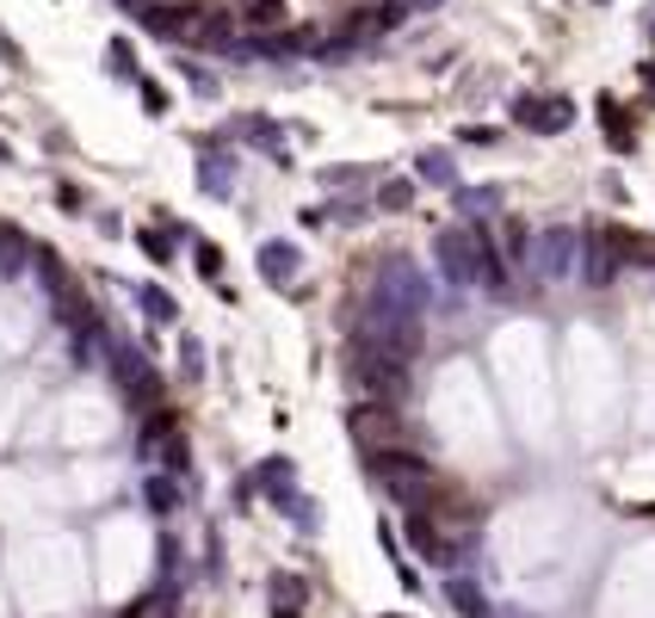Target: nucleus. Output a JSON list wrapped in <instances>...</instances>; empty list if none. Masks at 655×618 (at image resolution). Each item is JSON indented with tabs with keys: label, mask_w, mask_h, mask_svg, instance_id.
<instances>
[{
	"label": "nucleus",
	"mask_w": 655,
	"mask_h": 618,
	"mask_svg": "<svg viewBox=\"0 0 655 618\" xmlns=\"http://www.w3.org/2000/svg\"><path fill=\"white\" fill-rule=\"evenodd\" d=\"M576 272H581V230L576 223H551V230H539L532 279H539V285H576Z\"/></svg>",
	"instance_id": "3"
},
{
	"label": "nucleus",
	"mask_w": 655,
	"mask_h": 618,
	"mask_svg": "<svg viewBox=\"0 0 655 618\" xmlns=\"http://www.w3.org/2000/svg\"><path fill=\"white\" fill-rule=\"evenodd\" d=\"M7 242H13V223H0V248H7Z\"/></svg>",
	"instance_id": "34"
},
{
	"label": "nucleus",
	"mask_w": 655,
	"mask_h": 618,
	"mask_svg": "<svg viewBox=\"0 0 655 618\" xmlns=\"http://www.w3.org/2000/svg\"><path fill=\"white\" fill-rule=\"evenodd\" d=\"M106 347H112V334H106V322H99V316H87L81 329H69V359H75V366H99V359H106Z\"/></svg>",
	"instance_id": "14"
},
{
	"label": "nucleus",
	"mask_w": 655,
	"mask_h": 618,
	"mask_svg": "<svg viewBox=\"0 0 655 618\" xmlns=\"http://www.w3.org/2000/svg\"><path fill=\"white\" fill-rule=\"evenodd\" d=\"M415 186H440V193H458V161H452V149L415 154Z\"/></svg>",
	"instance_id": "15"
},
{
	"label": "nucleus",
	"mask_w": 655,
	"mask_h": 618,
	"mask_svg": "<svg viewBox=\"0 0 655 618\" xmlns=\"http://www.w3.org/2000/svg\"><path fill=\"white\" fill-rule=\"evenodd\" d=\"M7 161H13V149H7V143H0V168H7Z\"/></svg>",
	"instance_id": "35"
},
{
	"label": "nucleus",
	"mask_w": 655,
	"mask_h": 618,
	"mask_svg": "<svg viewBox=\"0 0 655 618\" xmlns=\"http://www.w3.org/2000/svg\"><path fill=\"white\" fill-rule=\"evenodd\" d=\"M650 38H655V25H650Z\"/></svg>",
	"instance_id": "38"
},
{
	"label": "nucleus",
	"mask_w": 655,
	"mask_h": 618,
	"mask_svg": "<svg viewBox=\"0 0 655 618\" xmlns=\"http://www.w3.org/2000/svg\"><path fill=\"white\" fill-rule=\"evenodd\" d=\"M143 507H149V514H161V520H168V514H180V477H168V470H149V477H143Z\"/></svg>",
	"instance_id": "16"
},
{
	"label": "nucleus",
	"mask_w": 655,
	"mask_h": 618,
	"mask_svg": "<svg viewBox=\"0 0 655 618\" xmlns=\"http://www.w3.org/2000/svg\"><path fill=\"white\" fill-rule=\"evenodd\" d=\"M433 7H440V0H408V13H433Z\"/></svg>",
	"instance_id": "32"
},
{
	"label": "nucleus",
	"mask_w": 655,
	"mask_h": 618,
	"mask_svg": "<svg viewBox=\"0 0 655 618\" xmlns=\"http://www.w3.org/2000/svg\"><path fill=\"white\" fill-rule=\"evenodd\" d=\"M136 248L149 254L155 267H174V254H180V235H174V230H161V223H149V230H136Z\"/></svg>",
	"instance_id": "20"
},
{
	"label": "nucleus",
	"mask_w": 655,
	"mask_h": 618,
	"mask_svg": "<svg viewBox=\"0 0 655 618\" xmlns=\"http://www.w3.org/2000/svg\"><path fill=\"white\" fill-rule=\"evenodd\" d=\"M514 124L532 136H563L569 124H576V99H563V94H526L514 99Z\"/></svg>",
	"instance_id": "6"
},
{
	"label": "nucleus",
	"mask_w": 655,
	"mask_h": 618,
	"mask_svg": "<svg viewBox=\"0 0 655 618\" xmlns=\"http://www.w3.org/2000/svg\"><path fill=\"white\" fill-rule=\"evenodd\" d=\"M415 193H421L415 180H378L371 205H378V211H408V205H415Z\"/></svg>",
	"instance_id": "22"
},
{
	"label": "nucleus",
	"mask_w": 655,
	"mask_h": 618,
	"mask_svg": "<svg viewBox=\"0 0 655 618\" xmlns=\"http://www.w3.org/2000/svg\"><path fill=\"white\" fill-rule=\"evenodd\" d=\"M272 618H304V613H272Z\"/></svg>",
	"instance_id": "37"
},
{
	"label": "nucleus",
	"mask_w": 655,
	"mask_h": 618,
	"mask_svg": "<svg viewBox=\"0 0 655 618\" xmlns=\"http://www.w3.org/2000/svg\"><path fill=\"white\" fill-rule=\"evenodd\" d=\"M408 544H415V557H427L433 569H452V532L440 520H427V514H408Z\"/></svg>",
	"instance_id": "12"
},
{
	"label": "nucleus",
	"mask_w": 655,
	"mask_h": 618,
	"mask_svg": "<svg viewBox=\"0 0 655 618\" xmlns=\"http://www.w3.org/2000/svg\"><path fill=\"white\" fill-rule=\"evenodd\" d=\"M180 75H186V87H193L198 99H217V75H211V69H198V62H180Z\"/></svg>",
	"instance_id": "28"
},
{
	"label": "nucleus",
	"mask_w": 655,
	"mask_h": 618,
	"mask_svg": "<svg viewBox=\"0 0 655 618\" xmlns=\"http://www.w3.org/2000/svg\"><path fill=\"white\" fill-rule=\"evenodd\" d=\"M136 304H143V316H149L155 329H180V304L161 285H136Z\"/></svg>",
	"instance_id": "18"
},
{
	"label": "nucleus",
	"mask_w": 655,
	"mask_h": 618,
	"mask_svg": "<svg viewBox=\"0 0 655 618\" xmlns=\"http://www.w3.org/2000/svg\"><path fill=\"white\" fill-rule=\"evenodd\" d=\"M57 205H62V211H69V217H81V211H87V193H81V186H69V180H62V186H57Z\"/></svg>",
	"instance_id": "30"
},
{
	"label": "nucleus",
	"mask_w": 655,
	"mask_h": 618,
	"mask_svg": "<svg viewBox=\"0 0 655 618\" xmlns=\"http://www.w3.org/2000/svg\"><path fill=\"white\" fill-rule=\"evenodd\" d=\"M186 44H193V50H217V57H230L235 44H242V25H235L230 13H217V7H198Z\"/></svg>",
	"instance_id": "8"
},
{
	"label": "nucleus",
	"mask_w": 655,
	"mask_h": 618,
	"mask_svg": "<svg viewBox=\"0 0 655 618\" xmlns=\"http://www.w3.org/2000/svg\"><path fill=\"white\" fill-rule=\"evenodd\" d=\"M223 136H235V143H248V149H260V154H272L279 168H285L291 154H285V131L272 124V118H260V112H242L235 124H223Z\"/></svg>",
	"instance_id": "9"
},
{
	"label": "nucleus",
	"mask_w": 655,
	"mask_h": 618,
	"mask_svg": "<svg viewBox=\"0 0 655 618\" xmlns=\"http://www.w3.org/2000/svg\"><path fill=\"white\" fill-rule=\"evenodd\" d=\"M242 25H254V32H279V25H285V0H248V7H242Z\"/></svg>",
	"instance_id": "24"
},
{
	"label": "nucleus",
	"mask_w": 655,
	"mask_h": 618,
	"mask_svg": "<svg viewBox=\"0 0 655 618\" xmlns=\"http://www.w3.org/2000/svg\"><path fill=\"white\" fill-rule=\"evenodd\" d=\"M495 618H532V613H495Z\"/></svg>",
	"instance_id": "36"
},
{
	"label": "nucleus",
	"mask_w": 655,
	"mask_h": 618,
	"mask_svg": "<svg viewBox=\"0 0 655 618\" xmlns=\"http://www.w3.org/2000/svg\"><path fill=\"white\" fill-rule=\"evenodd\" d=\"M124 7H131V20L143 32H155V38H168V44H186L193 13H198V7H168V0H124Z\"/></svg>",
	"instance_id": "7"
},
{
	"label": "nucleus",
	"mask_w": 655,
	"mask_h": 618,
	"mask_svg": "<svg viewBox=\"0 0 655 618\" xmlns=\"http://www.w3.org/2000/svg\"><path fill=\"white\" fill-rule=\"evenodd\" d=\"M106 62H112V75H118V81H143V75H136V57H131V44H124V38H112V50H106Z\"/></svg>",
	"instance_id": "27"
},
{
	"label": "nucleus",
	"mask_w": 655,
	"mask_h": 618,
	"mask_svg": "<svg viewBox=\"0 0 655 618\" xmlns=\"http://www.w3.org/2000/svg\"><path fill=\"white\" fill-rule=\"evenodd\" d=\"M174 359H180V378H205V341H198L193 329H180Z\"/></svg>",
	"instance_id": "23"
},
{
	"label": "nucleus",
	"mask_w": 655,
	"mask_h": 618,
	"mask_svg": "<svg viewBox=\"0 0 655 618\" xmlns=\"http://www.w3.org/2000/svg\"><path fill=\"white\" fill-rule=\"evenodd\" d=\"M643 87H650V94H655V62H643Z\"/></svg>",
	"instance_id": "33"
},
{
	"label": "nucleus",
	"mask_w": 655,
	"mask_h": 618,
	"mask_svg": "<svg viewBox=\"0 0 655 618\" xmlns=\"http://www.w3.org/2000/svg\"><path fill=\"white\" fill-rule=\"evenodd\" d=\"M390 618H396V613H390Z\"/></svg>",
	"instance_id": "39"
},
{
	"label": "nucleus",
	"mask_w": 655,
	"mask_h": 618,
	"mask_svg": "<svg viewBox=\"0 0 655 618\" xmlns=\"http://www.w3.org/2000/svg\"><path fill=\"white\" fill-rule=\"evenodd\" d=\"M502 205H507V186H495V180H482V186H458V193H452V211H458L464 223H489Z\"/></svg>",
	"instance_id": "13"
},
{
	"label": "nucleus",
	"mask_w": 655,
	"mask_h": 618,
	"mask_svg": "<svg viewBox=\"0 0 655 618\" xmlns=\"http://www.w3.org/2000/svg\"><path fill=\"white\" fill-rule=\"evenodd\" d=\"M235 186H242V168H235V154L198 149V193H205V198H235Z\"/></svg>",
	"instance_id": "10"
},
{
	"label": "nucleus",
	"mask_w": 655,
	"mask_h": 618,
	"mask_svg": "<svg viewBox=\"0 0 655 618\" xmlns=\"http://www.w3.org/2000/svg\"><path fill=\"white\" fill-rule=\"evenodd\" d=\"M272 613H297V606H304L309 600V581L304 576H291V569H272Z\"/></svg>",
	"instance_id": "19"
},
{
	"label": "nucleus",
	"mask_w": 655,
	"mask_h": 618,
	"mask_svg": "<svg viewBox=\"0 0 655 618\" xmlns=\"http://www.w3.org/2000/svg\"><path fill=\"white\" fill-rule=\"evenodd\" d=\"M254 267H260V279H267L272 291H291L297 285V272H304V254L291 248V242H260Z\"/></svg>",
	"instance_id": "11"
},
{
	"label": "nucleus",
	"mask_w": 655,
	"mask_h": 618,
	"mask_svg": "<svg viewBox=\"0 0 655 618\" xmlns=\"http://www.w3.org/2000/svg\"><path fill=\"white\" fill-rule=\"evenodd\" d=\"M445 600L458 606V618H495V606H489V594H482L470 576H452L445 581Z\"/></svg>",
	"instance_id": "17"
},
{
	"label": "nucleus",
	"mask_w": 655,
	"mask_h": 618,
	"mask_svg": "<svg viewBox=\"0 0 655 618\" xmlns=\"http://www.w3.org/2000/svg\"><path fill=\"white\" fill-rule=\"evenodd\" d=\"M322 186L328 193H353V186H366V168H322Z\"/></svg>",
	"instance_id": "26"
},
{
	"label": "nucleus",
	"mask_w": 655,
	"mask_h": 618,
	"mask_svg": "<svg viewBox=\"0 0 655 618\" xmlns=\"http://www.w3.org/2000/svg\"><path fill=\"white\" fill-rule=\"evenodd\" d=\"M433 260H440V279H445V285L507 297V279H514V267H507L502 242L482 230V223H445V230L433 235Z\"/></svg>",
	"instance_id": "1"
},
{
	"label": "nucleus",
	"mask_w": 655,
	"mask_h": 618,
	"mask_svg": "<svg viewBox=\"0 0 655 618\" xmlns=\"http://www.w3.org/2000/svg\"><path fill=\"white\" fill-rule=\"evenodd\" d=\"M371 211V198H328L322 217H334V223H359V217Z\"/></svg>",
	"instance_id": "25"
},
{
	"label": "nucleus",
	"mask_w": 655,
	"mask_h": 618,
	"mask_svg": "<svg viewBox=\"0 0 655 618\" xmlns=\"http://www.w3.org/2000/svg\"><path fill=\"white\" fill-rule=\"evenodd\" d=\"M136 94H143V106H149V112H168V87H155V81H136Z\"/></svg>",
	"instance_id": "31"
},
{
	"label": "nucleus",
	"mask_w": 655,
	"mask_h": 618,
	"mask_svg": "<svg viewBox=\"0 0 655 618\" xmlns=\"http://www.w3.org/2000/svg\"><path fill=\"white\" fill-rule=\"evenodd\" d=\"M618 272H625V248H618V230H581V285H618Z\"/></svg>",
	"instance_id": "5"
},
{
	"label": "nucleus",
	"mask_w": 655,
	"mask_h": 618,
	"mask_svg": "<svg viewBox=\"0 0 655 618\" xmlns=\"http://www.w3.org/2000/svg\"><path fill=\"white\" fill-rule=\"evenodd\" d=\"M193 267H198V279H205V285H223V248H217V242H205V235H193Z\"/></svg>",
	"instance_id": "21"
},
{
	"label": "nucleus",
	"mask_w": 655,
	"mask_h": 618,
	"mask_svg": "<svg viewBox=\"0 0 655 618\" xmlns=\"http://www.w3.org/2000/svg\"><path fill=\"white\" fill-rule=\"evenodd\" d=\"M124 618H174V594H149V600H136Z\"/></svg>",
	"instance_id": "29"
},
{
	"label": "nucleus",
	"mask_w": 655,
	"mask_h": 618,
	"mask_svg": "<svg viewBox=\"0 0 655 618\" xmlns=\"http://www.w3.org/2000/svg\"><path fill=\"white\" fill-rule=\"evenodd\" d=\"M136 458L168 464V470H186V427H180L174 408H155V415H143V427H136Z\"/></svg>",
	"instance_id": "4"
},
{
	"label": "nucleus",
	"mask_w": 655,
	"mask_h": 618,
	"mask_svg": "<svg viewBox=\"0 0 655 618\" xmlns=\"http://www.w3.org/2000/svg\"><path fill=\"white\" fill-rule=\"evenodd\" d=\"M366 477L378 483V495H390L396 507H415V502H427V489H433V458L403 452V445H384V452H371Z\"/></svg>",
	"instance_id": "2"
}]
</instances>
